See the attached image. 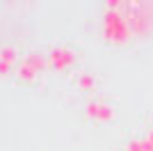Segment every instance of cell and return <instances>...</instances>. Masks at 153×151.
<instances>
[{
  "instance_id": "6da1fadb",
  "label": "cell",
  "mask_w": 153,
  "mask_h": 151,
  "mask_svg": "<svg viewBox=\"0 0 153 151\" xmlns=\"http://www.w3.org/2000/svg\"><path fill=\"white\" fill-rule=\"evenodd\" d=\"M103 32H105V37L110 41H114V44H126L128 39H130V25H128L126 16L121 12H108L105 14V19H103Z\"/></svg>"
},
{
  "instance_id": "7a4b0ae2",
  "label": "cell",
  "mask_w": 153,
  "mask_h": 151,
  "mask_svg": "<svg viewBox=\"0 0 153 151\" xmlns=\"http://www.w3.org/2000/svg\"><path fill=\"white\" fill-rule=\"evenodd\" d=\"M73 62H76V55L69 48H53L48 53V64H53L57 71H64L69 67H73Z\"/></svg>"
},
{
  "instance_id": "277c9868",
  "label": "cell",
  "mask_w": 153,
  "mask_h": 151,
  "mask_svg": "<svg viewBox=\"0 0 153 151\" xmlns=\"http://www.w3.org/2000/svg\"><path fill=\"white\" fill-rule=\"evenodd\" d=\"M16 76H19L23 82H32V80H37V76H39V73H37L34 69H30L25 62H21V64H19V69H16Z\"/></svg>"
},
{
  "instance_id": "5b68a950",
  "label": "cell",
  "mask_w": 153,
  "mask_h": 151,
  "mask_svg": "<svg viewBox=\"0 0 153 151\" xmlns=\"http://www.w3.org/2000/svg\"><path fill=\"white\" fill-rule=\"evenodd\" d=\"M16 60H19V55H16V50H14L12 46H2V48H0V62H2V64L14 67Z\"/></svg>"
},
{
  "instance_id": "ba28073f",
  "label": "cell",
  "mask_w": 153,
  "mask_h": 151,
  "mask_svg": "<svg viewBox=\"0 0 153 151\" xmlns=\"http://www.w3.org/2000/svg\"><path fill=\"white\" fill-rule=\"evenodd\" d=\"M144 142H149V144H153V126H151V128H149L146 138H144Z\"/></svg>"
},
{
  "instance_id": "52a82bcc",
  "label": "cell",
  "mask_w": 153,
  "mask_h": 151,
  "mask_svg": "<svg viewBox=\"0 0 153 151\" xmlns=\"http://www.w3.org/2000/svg\"><path fill=\"white\" fill-rule=\"evenodd\" d=\"M123 151H144V140H130Z\"/></svg>"
},
{
  "instance_id": "3957f363",
  "label": "cell",
  "mask_w": 153,
  "mask_h": 151,
  "mask_svg": "<svg viewBox=\"0 0 153 151\" xmlns=\"http://www.w3.org/2000/svg\"><path fill=\"white\" fill-rule=\"evenodd\" d=\"M87 117L105 124V121H110L114 117V110H112L108 103H87Z\"/></svg>"
},
{
  "instance_id": "8992f818",
  "label": "cell",
  "mask_w": 153,
  "mask_h": 151,
  "mask_svg": "<svg viewBox=\"0 0 153 151\" xmlns=\"http://www.w3.org/2000/svg\"><path fill=\"white\" fill-rule=\"evenodd\" d=\"M96 80H94V76L87 73V71H82V73L78 76V89H82V92H89V89H94Z\"/></svg>"
},
{
  "instance_id": "9c48e42d",
  "label": "cell",
  "mask_w": 153,
  "mask_h": 151,
  "mask_svg": "<svg viewBox=\"0 0 153 151\" xmlns=\"http://www.w3.org/2000/svg\"><path fill=\"white\" fill-rule=\"evenodd\" d=\"M151 119H153V117H151Z\"/></svg>"
}]
</instances>
